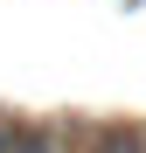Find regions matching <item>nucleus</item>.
Here are the masks:
<instances>
[{"label": "nucleus", "mask_w": 146, "mask_h": 153, "mask_svg": "<svg viewBox=\"0 0 146 153\" xmlns=\"http://www.w3.org/2000/svg\"><path fill=\"white\" fill-rule=\"evenodd\" d=\"M0 153H49V139L28 132V125H14V118H0Z\"/></svg>", "instance_id": "f257e3e1"}, {"label": "nucleus", "mask_w": 146, "mask_h": 153, "mask_svg": "<svg viewBox=\"0 0 146 153\" xmlns=\"http://www.w3.org/2000/svg\"><path fill=\"white\" fill-rule=\"evenodd\" d=\"M97 153H146L132 132H104V139H97Z\"/></svg>", "instance_id": "f03ea898"}]
</instances>
